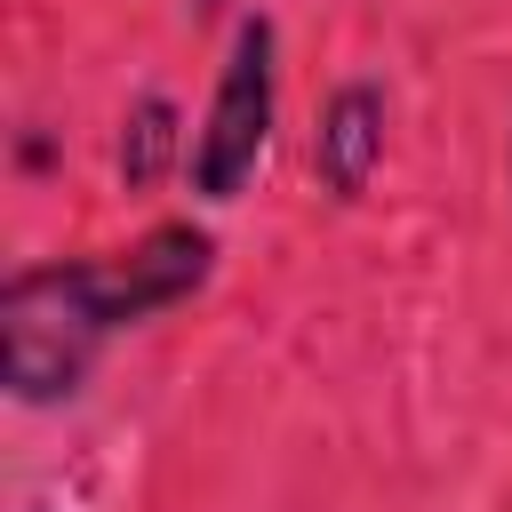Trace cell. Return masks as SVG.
<instances>
[{
	"instance_id": "cell-1",
	"label": "cell",
	"mask_w": 512,
	"mask_h": 512,
	"mask_svg": "<svg viewBox=\"0 0 512 512\" xmlns=\"http://www.w3.org/2000/svg\"><path fill=\"white\" fill-rule=\"evenodd\" d=\"M120 328H136V296L120 280V256L24 264L0 288V376L24 408L72 400Z\"/></svg>"
},
{
	"instance_id": "cell-2",
	"label": "cell",
	"mask_w": 512,
	"mask_h": 512,
	"mask_svg": "<svg viewBox=\"0 0 512 512\" xmlns=\"http://www.w3.org/2000/svg\"><path fill=\"white\" fill-rule=\"evenodd\" d=\"M272 104H280V64H272V24L248 16L224 72H216V96L192 128V152H184V176L200 200H240L264 168V144H272Z\"/></svg>"
},
{
	"instance_id": "cell-3",
	"label": "cell",
	"mask_w": 512,
	"mask_h": 512,
	"mask_svg": "<svg viewBox=\"0 0 512 512\" xmlns=\"http://www.w3.org/2000/svg\"><path fill=\"white\" fill-rule=\"evenodd\" d=\"M312 168L336 200H360L384 168V96L368 80H344L328 104H320V128H312Z\"/></svg>"
},
{
	"instance_id": "cell-4",
	"label": "cell",
	"mask_w": 512,
	"mask_h": 512,
	"mask_svg": "<svg viewBox=\"0 0 512 512\" xmlns=\"http://www.w3.org/2000/svg\"><path fill=\"white\" fill-rule=\"evenodd\" d=\"M168 144H176V104L168 96H144L128 112V136H120V176L128 184H152L160 160H168Z\"/></svg>"
}]
</instances>
